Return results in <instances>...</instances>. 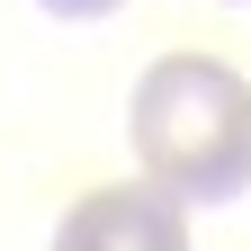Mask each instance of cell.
Listing matches in <instances>:
<instances>
[{
	"label": "cell",
	"instance_id": "6da1fadb",
	"mask_svg": "<svg viewBox=\"0 0 251 251\" xmlns=\"http://www.w3.org/2000/svg\"><path fill=\"white\" fill-rule=\"evenodd\" d=\"M135 162L179 206H225L251 188V90L215 54H162L126 108Z\"/></svg>",
	"mask_w": 251,
	"mask_h": 251
},
{
	"label": "cell",
	"instance_id": "3957f363",
	"mask_svg": "<svg viewBox=\"0 0 251 251\" xmlns=\"http://www.w3.org/2000/svg\"><path fill=\"white\" fill-rule=\"evenodd\" d=\"M36 9H54V18H108V9H126V0H36Z\"/></svg>",
	"mask_w": 251,
	"mask_h": 251
},
{
	"label": "cell",
	"instance_id": "7a4b0ae2",
	"mask_svg": "<svg viewBox=\"0 0 251 251\" xmlns=\"http://www.w3.org/2000/svg\"><path fill=\"white\" fill-rule=\"evenodd\" d=\"M54 251H188V215L171 188H90L63 206Z\"/></svg>",
	"mask_w": 251,
	"mask_h": 251
}]
</instances>
